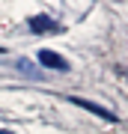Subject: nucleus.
I'll return each mask as SVG.
<instances>
[{
  "label": "nucleus",
  "instance_id": "2",
  "mask_svg": "<svg viewBox=\"0 0 128 134\" xmlns=\"http://www.w3.org/2000/svg\"><path fill=\"white\" fill-rule=\"evenodd\" d=\"M39 63L48 66V69H60V72H66V69H69V63L63 60L60 54H54V51H39Z\"/></svg>",
  "mask_w": 128,
  "mask_h": 134
},
{
  "label": "nucleus",
  "instance_id": "1",
  "mask_svg": "<svg viewBox=\"0 0 128 134\" xmlns=\"http://www.w3.org/2000/svg\"><path fill=\"white\" fill-rule=\"evenodd\" d=\"M69 101H71V104H77V107H84V110H90V113H98L101 119H110V122L116 119V113H113V110H107V107L95 104V101H86V98H77V96H71Z\"/></svg>",
  "mask_w": 128,
  "mask_h": 134
},
{
  "label": "nucleus",
  "instance_id": "3",
  "mask_svg": "<svg viewBox=\"0 0 128 134\" xmlns=\"http://www.w3.org/2000/svg\"><path fill=\"white\" fill-rule=\"evenodd\" d=\"M30 30H33V33H57L60 27L54 24L48 15H36V18H30Z\"/></svg>",
  "mask_w": 128,
  "mask_h": 134
},
{
  "label": "nucleus",
  "instance_id": "4",
  "mask_svg": "<svg viewBox=\"0 0 128 134\" xmlns=\"http://www.w3.org/2000/svg\"><path fill=\"white\" fill-rule=\"evenodd\" d=\"M0 134H12V131H0Z\"/></svg>",
  "mask_w": 128,
  "mask_h": 134
}]
</instances>
